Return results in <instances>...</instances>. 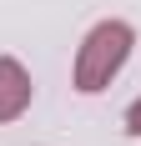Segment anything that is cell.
<instances>
[{"instance_id": "cell-1", "label": "cell", "mask_w": 141, "mask_h": 146, "mask_svg": "<svg viewBox=\"0 0 141 146\" xmlns=\"http://www.w3.org/2000/svg\"><path fill=\"white\" fill-rule=\"evenodd\" d=\"M131 50H136V25L131 20H96V25L81 35L76 45V60H70V86L81 96H101L116 76L126 71Z\"/></svg>"}, {"instance_id": "cell-2", "label": "cell", "mask_w": 141, "mask_h": 146, "mask_svg": "<svg viewBox=\"0 0 141 146\" xmlns=\"http://www.w3.org/2000/svg\"><path fill=\"white\" fill-rule=\"evenodd\" d=\"M30 101H35V81H30V71H25L15 56H0V126L20 121V116L30 111Z\"/></svg>"}, {"instance_id": "cell-3", "label": "cell", "mask_w": 141, "mask_h": 146, "mask_svg": "<svg viewBox=\"0 0 141 146\" xmlns=\"http://www.w3.org/2000/svg\"><path fill=\"white\" fill-rule=\"evenodd\" d=\"M121 131H126L131 141H141V96L126 106V116H121Z\"/></svg>"}]
</instances>
